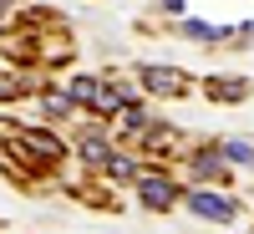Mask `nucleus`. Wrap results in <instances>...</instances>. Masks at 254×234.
I'll return each mask as SVG.
<instances>
[{
	"label": "nucleus",
	"mask_w": 254,
	"mask_h": 234,
	"mask_svg": "<svg viewBox=\"0 0 254 234\" xmlns=\"http://www.w3.org/2000/svg\"><path fill=\"white\" fill-rule=\"evenodd\" d=\"M142 87L158 92V97H183V92H188V77H178L173 67H147V72H142Z\"/></svg>",
	"instance_id": "f257e3e1"
},
{
	"label": "nucleus",
	"mask_w": 254,
	"mask_h": 234,
	"mask_svg": "<svg viewBox=\"0 0 254 234\" xmlns=\"http://www.w3.org/2000/svg\"><path fill=\"white\" fill-rule=\"evenodd\" d=\"M188 209L203 219H234V199H219V194H203V188H193L188 194Z\"/></svg>",
	"instance_id": "f03ea898"
},
{
	"label": "nucleus",
	"mask_w": 254,
	"mask_h": 234,
	"mask_svg": "<svg viewBox=\"0 0 254 234\" xmlns=\"http://www.w3.org/2000/svg\"><path fill=\"white\" fill-rule=\"evenodd\" d=\"M137 194H142V204H147V209H168V204H173V194H178V188L168 183L163 173H147V178H137Z\"/></svg>",
	"instance_id": "7ed1b4c3"
},
{
	"label": "nucleus",
	"mask_w": 254,
	"mask_h": 234,
	"mask_svg": "<svg viewBox=\"0 0 254 234\" xmlns=\"http://www.w3.org/2000/svg\"><path fill=\"white\" fill-rule=\"evenodd\" d=\"M26 148H36V158H46V163H56L61 153H66V148H61L51 133H26Z\"/></svg>",
	"instance_id": "20e7f679"
},
{
	"label": "nucleus",
	"mask_w": 254,
	"mask_h": 234,
	"mask_svg": "<svg viewBox=\"0 0 254 234\" xmlns=\"http://www.w3.org/2000/svg\"><path fill=\"white\" fill-rule=\"evenodd\" d=\"M183 36H188V41H193V36H198V41H219V36H224V26H208V20L188 15V20H183Z\"/></svg>",
	"instance_id": "39448f33"
},
{
	"label": "nucleus",
	"mask_w": 254,
	"mask_h": 234,
	"mask_svg": "<svg viewBox=\"0 0 254 234\" xmlns=\"http://www.w3.org/2000/svg\"><path fill=\"white\" fill-rule=\"evenodd\" d=\"M224 163H254V148L239 138V143H224Z\"/></svg>",
	"instance_id": "423d86ee"
},
{
	"label": "nucleus",
	"mask_w": 254,
	"mask_h": 234,
	"mask_svg": "<svg viewBox=\"0 0 254 234\" xmlns=\"http://www.w3.org/2000/svg\"><path fill=\"white\" fill-rule=\"evenodd\" d=\"M81 158H87V163H107V143H102V138H87V143H81Z\"/></svg>",
	"instance_id": "0eeeda50"
},
{
	"label": "nucleus",
	"mask_w": 254,
	"mask_h": 234,
	"mask_svg": "<svg viewBox=\"0 0 254 234\" xmlns=\"http://www.w3.org/2000/svg\"><path fill=\"white\" fill-rule=\"evenodd\" d=\"M46 112H51V117H71V97H66V92H51V97H46Z\"/></svg>",
	"instance_id": "6e6552de"
},
{
	"label": "nucleus",
	"mask_w": 254,
	"mask_h": 234,
	"mask_svg": "<svg viewBox=\"0 0 254 234\" xmlns=\"http://www.w3.org/2000/svg\"><path fill=\"white\" fill-rule=\"evenodd\" d=\"M132 158H107V178H132Z\"/></svg>",
	"instance_id": "1a4fd4ad"
},
{
	"label": "nucleus",
	"mask_w": 254,
	"mask_h": 234,
	"mask_svg": "<svg viewBox=\"0 0 254 234\" xmlns=\"http://www.w3.org/2000/svg\"><path fill=\"white\" fill-rule=\"evenodd\" d=\"M219 168H224V158H214V153H203V158L193 163V173H198V178H214Z\"/></svg>",
	"instance_id": "9d476101"
},
{
	"label": "nucleus",
	"mask_w": 254,
	"mask_h": 234,
	"mask_svg": "<svg viewBox=\"0 0 254 234\" xmlns=\"http://www.w3.org/2000/svg\"><path fill=\"white\" fill-rule=\"evenodd\" d=\"M15 92H20V81L15 77H0V97H15Z\"/></svg>",
	"instance_id": "9b49d317"
},
{
	"label": "nucleus",
	"mask_w": 254,
	"mask_h": 234,
	"mask_svg": "<svg viewBox=\"0 0 254 234\" xmlns=\"http://www.w3.org/2000/svg\"><path fill=\"white\" fill-rule=\"evenodd\" d=\"M0 5H5V0H0Z\"/></svg>",
	"instance_id": "f8f14e48"
},
{
	"label": "nucleus",
	"mask_w": 254,
	"mask_h": 234,
	"mask_svg": "<svg viewBox=\"0 0 254 234\" xmlns=\"http://www.w3.org/2000/svg\"><path fill=\"white\" fill-rule=\"evenodd\" d=\"M249 31H254V26H249Z\"/></svg>",
	"instance_id": "ddd939ff"
}]
</instances>
